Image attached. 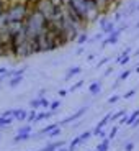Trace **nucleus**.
<instances>
[{"label":"nucleus","mask_w":139,"mask_h":151,"mask_svg":"<svg viewBox=\"0 0 139 151\" xmlns=\"http://www.w3.org/2000/svg\"><path fill=\"white\" fill-rule=\"evenodd\" d=\"M25 27H26V38L30 41H33V40H38V36L48 28V22H46L44 17H43L38 10H34V7H33L30 12V15L25 20Z\"/></svg>","instance_id":"obj_1"},{"label":"nucleus","mask_w":139,"mask_h":151,"mask_svg":"<svg viewBox=\"0 0 139 151\" xmlns=\"http://www.w3.org/2000/svg\"><path fill=\"white\" fill-rule=\"evenodd\" d=\"M33 5L28 0H18L13 4L7 5V17H8V23L11 22H25L26 17L30 15Z\"/></svg>","instance_id":"obj_2"},{"label":"nucleus","mask_w":139,"mask_h":151,"mask_svg":"<svg viewBox=\"0 0 139 151\" xmlns=\"http://www.w3.org/2000/svg\"><path fill=\"white\" fill-rule=\"evenodd\" d=\"M126 28H128V25H126V23H121V27H120V28H116V30L113 31V33L106 35L105 41H102V46H106V45H116V43H118V38H120V35L123 33Z\"/></svg>","instance_id":"obj_3"},{"label":"nucleus","mask_w":139,"mask_h":151,"mask_svg":"<svg viewBox=\"0 0 139 151\" xmlns=\"http://www.w3.org/2000/svg\"><path fill=\"white\" fill-rule=\"evenodd\" d=\"M100 28H102V31L105 33V36L116 30V28H115V22H111V20H108V18H102V20H100Z\"/></svg>","instance_id":"obj_4"},{"label":"nucleus","mask_w":139,"mask_h":151,"mask_svg":"<svg viewBox=\"0 0 139 151\" xmlns=\"http://www.w3.org/2000/svg\"><path fill=\"white\" fill-rule=\"evenodd\" d=\"M75 41L79 43L80 46H83V45H87V43H88V35H87V31L83 30L82 33L79 35V36H77V40H75Z\"/></svg>","instance_id":"obj_5"},{"label":"nucleus","mask_w":139,"mask_h":151,"mask_svg":"<svg viewBox=\"0 0 139 151\" xmlns=\"http://www.w3.org/2000/svg\"><path fill=\"white\" fill-rule=\"evenodd\" d=\"M62 145H64V143H62V141H56V143H49L48 146H44V148H43L41 151H56L57 148H61V146H62Z\"/></svg>","instance_id":"obj_6"},{"label":"nucleus","mask_w":139,"mask_h":151,"mask_svg":"<svg viewBox=\"0 0 139 151\" xmlns=\"http://www.w3.org/2000/svg\"><path fill=\"white\" fill-rule=\"evenodd\" d=\"M13 118H15V120H26L28 113L25 112V110H15V112H13Z\"/></svg>","instance_id":"obj_7"},{"label":"nucleus","mask_w":139,"mask_h":151,"mask_svg":"<svg viewBox=\"0 0 139 151\" xmlns=\"http://www.w3.org/2000/svg\"><path fill=\"white\" fill-rule=\"evenodd\" d=\"M21 81H23V76H13V77H10V81H8V86H10V87H16Z\"/></svg>","instance_id":"obj_8"},{"label":"nucleus","mask_w":139,"mask_h":151,"mask_svg":"<svg viewBox=\"0 0 139 151\" xmlns=\"http://www.w3.org/2000/svg\"><path fill=\"white\" fill-rule=\"evenodd\" d=\"M80 71H82V69H80L79 66H74V68H71V69L67 71V76H66V79H71V77H74V76L80 74Z\"/></svg>","instance_id":"obj_9"},{"label":"nucleus","mask_w":139,"mask_h":151,"mask_svg":"<svg viewBox=\"0 0 139 151\" xmlns=\"http://www.w3.org/2000/svg\"><path fill=\"white\" fill-rule=\"evenodd\" d=\"M129 74H131V71H129V69H126V71H123L120 74V77H118V82H123V81H126L129 77ZM118 82L115 84V86H118Z\"/></svg>","instance_id":"obj_10"},{"label":"nucleus","mask_w":139,"mask_h":151,"mask_svg":"<svg viewBox=\"0 0 139 151\" xmlns=\"http://www.w3.org/2000/svg\"><path fill=\"white\" fill-rule=\"evenodd\" d=\"M108 146H110V138H106L105 141H102V143L97 146V151H106V150H108Z\"/></svg>","instance_id":"obj_11"},{"label":"nucleus","mask_w":139,"mask_h":151,"mask_svg":"<svg viewBox=\"0 0 139 151\" xmlns=\"http://www.w3.org/2000/svg\"><path fill=\"white\" fill-rule=\"evenodd\" d=\"M100 89H102V84H100V82H93L90 86V94H98Z\"/></svg>","instance_id":"obj_12"},{"label":"nucleus","mask_w":139,"mask_h":151,"mask_svg":"<svg viewBox=\"0 0 139 151\" xmlns=\"http://www.w3.org/2000/svg\"><path fill=\"white\" fill-rule=\"evenodd\" d=\"M33 109H38V107H41V99H34V100H31V104H30Z\"/></svg>","instance_id":"obj_13"},{"label":"nucleus","mask_w":139,"mask_h":151,"mask_svg":"<svg viewBox=\"0 0 139 151\" xmlns=\"http://www.w3.org/2000/svg\"><path fill=\"white\" fill-rule=\"evenodd\" d=\"M90 136H92V132H85V133H82V135H80V138H82V141H85V140H88Z\"/></svg>","instance_id":"obj_14"},{"label":"nucleus","mask_w":139,"mask_h":151,"mask_svg":"<svg viewBox=\"0 0 139 151\" xmlns=\"http://www.w3.org/2000/svg\"><path fill=\"white\" fill-rule=\"evenodd\" d=\"M59 105H61V102H59V100H56V102H53V104H51V105H49V107H51V110H53V112H54V110H56V109H59Z\"/></svg>","instance_id":"obj_15"},{"label":"nucleus","mask_w":139,"mask_h":151,"mask_svg":"<svg viewBox=\"0 0 139 151\" xmlns=\"http://www.w3.org/2000/svg\"><path fill=\"white\" fill-rule=\"evenodd\" d=\"M59 133H61V130H59V127H56V128H54V130H53V132L49 133V136H57V135H59Z\"/></svg>","instance_id":"obj_16"},{"label":"nucleus","mask_w":139,"mask_h":151,"mask_svg":"<svg viewBox=\"0 0 139 151\" xmlns=\"http://www.w3.org/2000/svg\"><path fill=\"white\" fill-rule=\"evenodd\" d=\"M82 84H83V81H79V82L75 84V86H72V89H71V92H74V91H77V89H79V87H80V86H82Z\"/></svg>","instance_id":"obj_17"},{"label":"nucleus","mask_w":139,"mask_h":151,"mask_svg":"<svg viewBox=\"0 0 139 151\" xmlns=\"http://www.w3.org/2000/svg\"><path fill=\"white\" fill-rule=\"evenodd\" d=\"M108 61H110V58H103L102 61H98V68H102V66H103V64H106Z\"/></svg>","instance_id":"obj_18"},{"label":"nucleus","mask_w":139,"mask_h":151,"mask_svg":"<svg viewBox=\"0 0 139 151\" xmlns=\"http://www.w3.org/2000/svg\"><path fill=\"white\" fill-rule=\"evenodd\" d=\"M116 132H118V128H116V127H115V128L111 130V133H110V135H108V138H110V140H113V138H115V135H116Z\"/></svg>","instance_id":"obj_19"},{"label":"nucleus","mask_w":139,"mask_h":151,"mask_svg":"<svg viewBox=\"0 0 139 151\" xmlns=\"http://www.w3.org/2000/svg\"><path fill=\"white\" fill-rule=\"evenodd\" d=\"M118 99H120L118 95H113V97L108 99V102H110V104H115V102H118Z\"/></svg>","instance_id":"obj_20"},{"label":"nucleus","mask_w":139,"mask_h":151,"mask_svg":"<svg viewBox=\"0 0 139 151\" xmlns=\"http://www.w3.org/2000/svg\"><path fill=\"white\" fill-rule=\"evenodd\" d=\"M134 94H136V91L133 89V91H129V92H128V94H124V99H129V97H133Z\"/></svg>","instance_id":"obj_21"},{"label":"nucleus","mask_w":139,"mask_h":151,"mask_svg":"<svg viewBox=\"0 0 139 151\" xmlns=\"http://www.w3.org/2000/svg\"><path fill=\"white\" fill-rule=\"evenodd\" d=\"M28 120H36V112H34V110L28 115Z\"/></svg>","instance_id":"obj_22"},{"label":"nucleus","mask_w":139,"mask_h":151,"mask_svg":"<svg viewBox=\"0 0 139 151\" xmlns=\"http://www.w3.org/2000/svg\"><path fill=\"white\" fill-rule=\"evenodd\" d=\"M133 148H134V145H133V143H128L126 146H124V150H126V151H133Z\"/></svg>","instance_id":"obj_23"},{"label":"nucleus","mask_w":139,"mask_h":151,"mask_svg":"<svg viewBox=\"0 0 139 151\" xmlns=\"http://www.w3.org/2000/svg\"><path fill=\"white\" fill-rule=\"evenodd\" d=\"M5 8H7V5H0V15L4 13V10H5Z\"/></svg>","instance_id":"obj_24"},{"label":"nucleus","mask_w":139,"mask_h":151,"mask_svg":"<svg viewBox=\"0 0 139 151\" xmlns=\"http://www.w3.org/2000/svg\"><path fill=\"white\" fill-rule=\"evenodd\" d=\"M83 53V46H80L79 49H77V54H82Z\"/></svg>","instance_id":"obj_25"},{"label":"nucleus","mask_w":139,"mask_h":151,"mask_svg":"<svg viewBox=\"0 0 139 151\" xmlns=\"http://www.w3.org/2000/svg\"><path fill=\"white\" fill-rule=\"evenodd\" d=\"M66 94H67V91H61V92H59V95H61V97H64Z\"/></svg>","instance_id":"obj_26"},{"label":"nucleus","mask_w":139,"mask_h":151,"mask_svg":"<svg viewBox=\"0 0 139 151\" xmlns=\"http://www.w3.org/2000/svg\"><path fill=\"white\" fill-rule=\"evenodd\" d=\"M111 71H113V69H111V68H108V69H106V71H105V76H108V74H110V72H111Z\"/></svg>","instance_id":"obj_27"},{"label":"nucleus","mask_w":139,"mask_h":151,"mask_svg":"<svg viewBox=\"0 0 139 151\" xmlns=\"http://www.w3.org/2000/svg\"><path fill=\"white\" fill-rule=\"evenodd\" d=\"M0 5H7L5 4V0H0Z\"/></svg>","instance_id":"obj_28"},{"label":"nucleus","mask_w":139,"mask_h":151,"mask_svg":"<svg viewBox=\"0 0 139 151\" xmlns=\"http://www.w3.org/2000/svg\"><path fill=\"white\" fill-rule=\"evenodd\" d=\"M136 12H138V13H139V4L136 5Z\"/></svg>","instance_id":"obj_29"},{"label":"nucleus","mask_w":139,"mask_h":151,"mask_svg":"<svg viewBox=\"0 0 139 151\" xmlns=\"http://www.w3.org/2000/svg\"><path fill=\"white\" fill-rule=\"evenodd\" d=\"M136 28H138V30H139V22H138V23H136Z\"/></svg>","instance_id":"obj_30"},{"label":"nucleus","mask_w":139,"mask_h":151,"mask_svg":"<svg viewBox=\"0 0 139 151\" xmlns=\"http://www.w3.org/2000/svg\"><path fill=\"white\" fill-rule=\"evenodd\" d=\"M136 72H139V66H138V68H136Z\"/></svg>","instance_id":"obj_31"},{"label":"nucleus","mask_w":139,"mask_h":151,"mask_svg":"<svg viewBox=\"0 0 139 151\" xmlns=\"http://www.w3.org/2000/svg\"><path fill=\"white\" fill-rule=\"evenodd\" d=\"M92 2H95V4H98V0H92Z\"/></svg>","instance_id":"obj_32"},{"label":"nucleus","mask_w":139,"mask_h":151,"mask_svg":"<svg viewBox=\"0 0 139 151\" xmlns=\"http://www.w3.org/2000/svg\"><path fill=\"white\" fill-rule=\"evenodd\" d=\"M59 151H67V150H59Z\"/></svg>","instance_id":"obj_33"}]
</instances>
